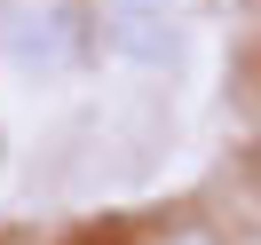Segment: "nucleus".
<instances>
[{
  "instance_id": "obj_1",
  "label": "nucleus",
  "mask_w": 261,
  "mask_h": 245,
  "mask_svg": "<svg viewBox=\"0 0 261 245\" xmlns=\"http://www.w3.org/2000/svg\"><path fill=\"white\" fill-rule=\"evenodd\" d=\"M95 40L103 24L87 16V0H0V64L16 71H40V79L80 71Z\"/></svg>"
},
{
  "instance_id": "obj_2",
  "label": "nucleus",
  "mask_w": 261,
  "mask_h": 245,
  "mask_svg": "<svg viewBox=\"0 0 261 245\" xmlns=\"http://www.w3.org/2000/svg\"><path fill=\"white\" fill-rule=\"evenodd\" d=\"M103 40H111L127 64H143V71H166L182 56V32H174V24H135V32H103Z\"/></svg>"
},
{
  "instance_id": "obj_3",
  "label": "nucleus",
  "mask_w": 261,
  "mask_h": 245,
  "mask_svg": "<svg viewBox=\"0 0 261 245\" xmlns=\"http://www.w3.org/2000/svg\"><path fill=\"white\" fill-rule=\"evenodd\" d=\"M103 32H135V24H174V0H95Z\"/></svg>"
}]
</instances>
